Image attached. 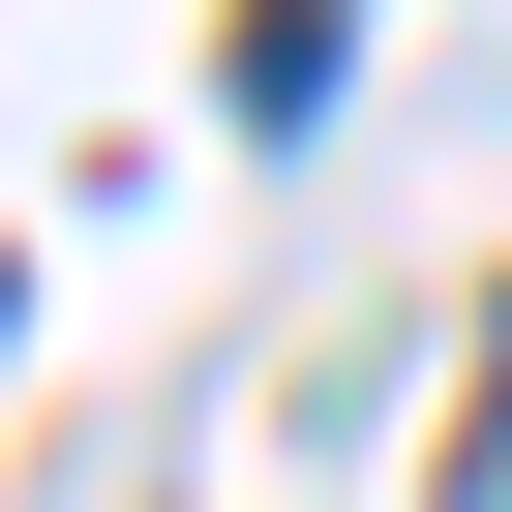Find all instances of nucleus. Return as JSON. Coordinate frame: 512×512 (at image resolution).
Segmentation results:
<instances>
[{"instance_id":"nucleus-1","label":"nucleus","mask_w":512,"mask_h":512,"mask_svg":"<svg viewBox=\"0 0 512 512\" xmlns=\"http://www.w3.org/2000/svg\"><path fill=\"white\" fill-rule=\"evenodd\" d=\"M452 512H512V302H482V452H452Z\"/></svg>"}]
</instances>
